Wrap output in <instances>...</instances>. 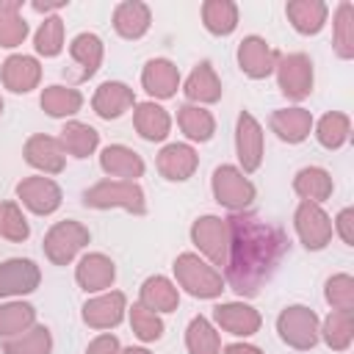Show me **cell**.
I'll use <instances>...</instances> for the list:
<instances>
[{"mask_svg":"<svg viewBox=\"0 0 354 354\" xmlns=\"http://www.w3.org/2000/svg\"><path fill=\"white\" fill-rule=\"evenodd\" d=\"M227 218V263L224 282L241 299H254L277 274L282 257L290 252V238L282 227L266 221L260 213L241 210Z\"/></svg>","mask_w":354,"mask_h":354,"instance_id":"obj_1","label":"cell"},{"mask_svg":"<svg viewBox=\"0 0 354 354\" xmlns=\"http://www.w3.org/2000/svg\"><path fill=\"white\" fill-rule=\"evenodd\" d=\"M171 271L174 285H180L194 299H218L227 290L224 274L196 252H180L171 263Z\"/></svg>","mask_w":354,"mask_h":354,"instance_id":"obj_2","label":"cell"},{"mask_svg":"<svg viewBox=\"0 0 354 354\" xmlns=\"http://www.w3.org/2000/svg\"><path fill=\"white\" fill-rule=\"evenodd\" d=\"M80 202L83 207H91V210H111V207H119V210H127L133 216H144L147 213V194L138 183H130V180H100L94 185H88L83 194H80Z\"/></svg>","mask_w":354,"mask_h":354,"instance_id":"obj_3","label":"cell"},{"mask_svg":"<svg viewBox=\"0 0 354 354\" xmlns=\"http://www.w3.org/2000/svg\"><path fill=\"white\" fill-rule=\"evenodd\" d=\"M318 329H321V318L307 304H288L277 315V335H279V340L285 346L296 348V351L315 348L318 340H321Z\"/></svg>","mask_w":354,"mask_h":354,"instance_id":"obj_4","label":"cell"},{"mask_svg":"<svg viewBox=\"0 0 354 354\" xmlns=\"http://www.w3.org/2000/svg\"><path fill=\"white\" fill-rule=\"evenodd\" d=\"M210 191H213V199L227 207L230 213H241V210H249L254 196H257V188L254 183L232 163H221L213 169V177H210Z\"/></svg>","mask_w":354,"mask_h":354,"instance_id":"obj_5","label":"cell"},{"mask_svg":"<svg viewBox=\"0 0 354 354\" xmlns=\"http://www.w3.org/2000/svg\"><path fill=\"white\" fill-rule=\"evenodd\" d=\"M274 75H277L279 94L288 97L290 102H301L313 94L315 66H313V58L307 53H279Z\"/></svg>","mask_w":354,"mask_h":354,"instance_id":"obj_6","label":"cell"},{"mask_svg":"<svg viewBox=\"0 0 354 354\" xmlns=\"http://www.w3.org/2000/svg\"><path fill=\"white\" fill-rule=\"evenodd\" d=\"M88 241H91V232L86 224H80L75 218H64V221H55L44 232L41 249L53 266H69L88 246Z\"/></svg>","mask_w":354,"mask_h":354,"instance_id":"obj_7","label":"cell"},{"mask_svg":"<svg viewBox=\"0 0 354 354\" xmlns=\"http://www.w3.org/2000/svg\"><path fill=\"white\" fill-rule=\"evenodd\" d=\"M235 155H238V169L243 174H252L263 166L266 133L252 111H241L235 119Z\"/></svg>","mask_w":354,"mask_h":354,"instance_id":"obj_8","label":"cell"},{"mask_svg":"<svg viewBox=\"0 0 354 354\" xmlns=\"http://www.w3.org/2000/svg\"><path fill=\"white\" fill-rule=\"evenodd\" d=\"M293 227H296V235L307 252L326 249L332 243V235H335L332 216L315 202H299V207L293 213Z\"/></svg>","mask_w":354,"mask_h":354,"instance_id":"obj_9","label":"cell"},{"mask_svg":"<svg viewBox=\"0 0 354 354\" xmlns=\"http://www.w3.org/2000/svg\"><path fill=\"white\" fill-rule=\"evenodd\" d=\"M14 194H17L19 205L28 207V210L36 213V216H53V213L61 207V202H64L61 185H58L53 177H47V174L22 177V180L17 183V188H14Z\"/></svg>","mask_w":354,"mask_h":354,"instance_id":"obj_10","label":"cell"},{"mask_svg":"<svg viewBox=\"0 0 354 354\" xmlns=\"http://www.w3.org/2000/svg\"><path fill=\"white\" fill-rule=\"evenodd\" d=\"M191 243L196 246V254H202L210 266L227 263V218L205 213L191 224Z\"/></svg>","mask_w":354,"mask_h":354,"instance_id":"obj_11","label":"cell"},{"mask_svg":"<svg viewBox=\"0 0 354 354\" xmlns=\"http://www.w3.org/2000/svg\"><path fill=\"white\" fill-rule=\"evenodd\" d=\"M277 58H279V50H274L268 44V39L257 36V33H249L238 41V50H235V61H238V69L252 77V80H266L268 75H274V66H277Z\"/></svg>","mask_w":354,"mask_h":354,"instance_id":"obj_12","label":"cell"},{"mask_svg":"<svg viewBox=\"0 0 354 354\" xmlns=\"http://www.w3.org/2000/svg\"><path fill=\"white\" fill-rule=\"evenodd\" d=\"M127 315V296L122 290H102L83 301L80 318L88 329H113Z\"/></svg>","mask_w":354,"mask_h":354,"instance_id":"obj_13","label":"cell"},{"mask_svg":"<svg viewBox=\"0 0 354 354\" xmlns=\"http://www.w3.org/2000/svg\"><path fill=\"white\" fill-rule=\"evenodd\" d=\"M213 326L221 332H230L235 337H252L263 326L260 310H254L249 301L235 299V301H218L213 307Z\"/></svg>","mask_w":354,"mask_h":354,"instance_id":"obj_14","label":"cell"},{"mask_svg":"<svg viewBox=\"0 0 354 354\" xmlns=\"http://www.w3.org/2000/svg\"><path fill=\"white\" fill-rule=\"evenodd\" d=\"M41 285V268L30 257H8L0 263V299H22Z\"/></svg>","mask_w":354,"mask_h":354,"instance_id":"obj_15","label":"cell"},{"mask_svg":"<svg viewBox=\"0 0 354 354\" xmlns=\"http://www.w3.org/2000/svg\"><path fill=\"white\" fill-rule=\"evenodd\" d=\"M22 158L39 174H61L66 166V152L58 136H47V133H33L22 147Z\"/></svg>","mask_w":354,"mask_h":354,"instance_id":"obj_16","label":"cell"},{"mask_svg":"<svg viewBox=\"0 0 354 354\" xmlns=\"http://www.w3.org/2000/svg\"><path fill=\"white\" fill-rule=\"evenodd\" d=\"M155 166L163 180L169 183H185L199 169V152L185 141H171L155 155Z\"/></svg>","mask_w":354,"mask_h":354,"instance_id":"obj_17","label":"cell"},{"mask_svg":"<svg viewBox=\"0 0 354 354\" xmlns=\"http://www.w3.org/2000/svg\"><path fill=\"white\" fill-rule=\"evenodd\" d=\"M75 282L86 293L111 290L116 282V263L102 252H86L75 266Z\"/></svg>","mask_w":354,"mask_h":354,"instance_id":"obj_18","label":"cell"},{"mask_svg":"<svg viewBox=\"0 0 354 354\" xmlns=\"http://www.w3.org/2000/svg\"><path fill=\"white\" fill-rule=\"evenodd\" d=\"M0 83L11 94H28V91L39 88V83H41V64H39V58L36 55H25V53L8 55L3 61V66H0Z\"/></svg>","mask_w":354,"mask_h":354,"instance_id":"obj_19","label":"cell"},{"mask_svg":"<svg viewBox=\"0 0 354 354\" xmlns=\"http://www.w3.org/2000/svg\"><path fill=\"white\" fill-rule=\"evenodd\" d=\"M183 86L180 69L169 58H149L141 69V88L152 100H171Z\"/></svg>","mask_w":354,"mask_h":354,"instance_id":"obj_20","label":"cell"},{"mask_svg":"<svg viewBox=\"0 0 354 354\" xmlns=\"http://www.w3.org/2000/svg\"><path fill=\"white\" fill-rule=\"evenodd\" d=\"M100 169L111 180L138 183V177H144V171H147V163H144V158L133 147H127V144H108L100 152Z\"/></svg>","mask_w":354,"mask_h":354,"instance_id":"obj_21","label":"cell"},{"mask_svg":"<svg viewBox=\"0 0 354 354\" xmlns=\"http://www.w3.org/2000/svg\"><path fill=\"white\" fill-rule=\"evenodd\" d=\"M130 108H136V91L122 80H102L91 94V111L100 119H119Z\"/></svg>","mask_w":354,"mask_h":354,"instance_id":"obj_22","label":"cell"},{"mask_svg":"<svg viewBox=\"0 0 354 354\" xmlns=\"http://www.w3.org/2000/svg\"><path fill=\"white\" fill-rule=\"evenodd\" d=\"M313 122H315L313 113H310L307 108H301V105L277 108V111H271V116H268L271 133H274L279 141H285V144H301V141H307L310 133H313Z\"/></svg>","mask_w":354,"mask_h":354,"instance_id":"obj_23","label":"cell"},{"mask_svg":"<svg viewBox=\"0 0 354 354\" xmlns=\"http://www.w3.org/2000/svg\"><path fill=\"white\" fill-rule=\"evenodd\" d=\"M183 94H185L188 102L202 105V108L221 100L224 86H221V77L216 75V69H213L210 61H199V64L188 72V77H185V83H183Z\"/></svg>","mask_w":354,"mask_h":354,"instance_id":"obj_24","label":"cell"},{"mask_svg":"<svg viewBox=\"0 0 354 354\" xmlns=\"http://www.w3.org/2000/svg\"><path fill=\"white\" fill-rule=\"evenodd\" d=\"M133 127L136 133L144 138V141H166L169 133H171V113L155 102V100H144V102H136L133 108Z\"/></svg>","mask_w":354,"mask_h":354,"instance_id":"obj_25","label":"cell"},{"mask_svg":"<svg viewBox=\"0 0 354 354\" xmlns=\"http://www.w3.org/2000/svg\"><path fill=\"white\" fill-rule=\"evenodd\" d=\"M152 25V8L144 0H122L113 8V30L116 36L136 41L141 36H147Z\"/></svg>","mask_w":354,"mask_h":354,"instance_id":"obj_26","label":"cell"},{"mask_svg":"<svg viewBox=\"0 0 354 354\" xmlns=\"http://www.w3.org/2000/svg\"><path fill=\"white\" fill-rule=\"evenodd\" d=\"M285 17L290 28L301 36H315L324 30L329 19V6L324 0H288L285 3Z\"/></svg>","mask_w":354,"mask_h":354,"instance_id":"obj_27","label":"cell"},{"mask_svg":"<svg viewBox=\"0 0 354 354\" xmlns=\"http://www.w3.org/2000/svg\"><path fill=\"white\" fill-rule=\"evenodd\" d=\"M138 301H141L147 310L158 313V315L174 313V310L180 307V288L174 285V279H169V277H163V274H152V277H147V279L141 282V288H138Z\"/></svg>","mask_w":354,"mask_h":354,"instance_id":"obj_28","label":"cell"},{"mask_svg":"<svg viewBox=\"0 0 354 354\" xmlns=\"http://www.w3.org/2000/svg\"><path fill=\"white\" fill-rule=\"evenodd\" d=\"M69 55H72V61L80 66L77 80L83 83V80L94 77V75H97V69L102 66V58H105V44H102V39H100L97 33L83 30V33H77V36L69 41Z\"/></svg>","mask_w":354,"mask_h":354,"instance_id":"obj_29","label":"cell"},{"mask_svg":"<svg viewBox=\"0 0 354 354\" xmlns=\"http://www.w3.org/2000/svg\"><path fill=\"white\" fill-rule=\"evenodd\" d=\"M58 141L64 147V152L69 158H77V160H86L88 155L97 152L100 147V133L86 124V122H77V119H69L64 122V127L58 130Z\"/></svg>","mask_w":354,"mask_h":354,"instance_id":"obj_30","label":"cell"},{"mask_svg":"<svg viewBox=\"0 0 354 354\" xmlns=\"http://www.w3.org/2000/svg\"><path fill=\"white\" fill-rule=\"evenodd\" d=\"M293 191L301 196V202H326L335 191V180L324 166H304L293 174Z\"/></svg>","mask_w":354,"mask_h":354,"instance_id":"obj_31","label":"cell"},{"mask_svg":"<svg viewBox=\"0 0 354 354\" xmlns=\"http://www.w3.org/2000/svg\"><path fill=\"white\" fill-rule=\"evenodd\" d=\"M83 94L72 86H64V83H53V86H44L41 94H39V105L47 116L53 119H69L75 116L80 108H83Z\"/></svg>","mask_w":354,"mask_h":354,"instance_id":"obj_32","label":"cell"},{"mask_svg":"<svg viewBox=\"0 0 354 354\" xmlns=\"http://www.w3.org/2000/svg\"><path fill=\"white\" fill-rule=\"evenodd\" d=\"M177 127L183 130V136L191 141V144H205L213 138L216 133V116L202 108V105H194V102H183L177 108Z\"/></svg>","mask_w":354,"mask_h":354,"instance_id":"obj_33","label":"cell"},{"mask_svg":"<svg viewBox=\"0 0 354 354\" xmlns=\"http://www.w3.org/2000/svg\"><path fill=\"white\" fill-rule=\"evenodd\" d=\"M313 136L324 149L335 152L351 138V116L343 111H326L318 122H313Z\"/></svg>","mask_w":354,"mask_h":354,"instance_id":"obj_34","label":"cell"},{"mask_svg":"<svg viewBox=\"0 0 354 354\" xmlns=\"http://www.w3.org/2000/svg\"><path fill=\"white\" fill-rule=\"evenodd\" d=\"M332 50L340 61L354 58V3L340 0L332 14Z\"/></svg>","mask_w":354,"mask_h":354,"instance_id":"obj_35","label":"cell"},{"mask_svg":"<svg viewBox=\"0 0 354 354\" xmlns=\"http://www.w3.org/2000/svg\"><path fill=\"white\" fill-rule=\"evenodd\" d=\"M318 335L332 351H348L354 340V310H332L321 321Z\"/></svg>","mask_w":354,"mask_h":354,"instance_id":"obj_36","label":"cell"},{"mask_svg":"<svg viewBox=\"0 0 354 354\" xmlns=\"http://www.w3.org/2000/svg\"><path fill=\"white\" fill-rule=\"evenodd\" d=\"M241 11L232 0H205L202 3V25L213 36H230L238 28Z\"/></svg>","mask_w":354,"mask_h":354,"instance_id":"obj_37","label":"cell"},{"mask_svg":"<svg viewBox=\"0 0 354 354\" xmlns=\"http://www.w3.org/2000/svg\"><path fill=\"white\" fill-rule=\"evenodd\" d=\"M33 324H36V307L30 301L8 299L0 304V337L3 340L28 332Z\"/></svg>","mask_w":354,"mask_h":354,"instance_id":"obj_38","label":"cell"},{"mask_svg":"<svg viewBox=\"0 0 354 354\" xmlns=\"http://www.w3.org/2000/svg\"><path fill=\"white\" fill-rule=\"evenodd\" d=\"M185 348L188 354H221V335L210 318L194 315L185 326Z\"/></svg>","mask_w":354,"mask_h":354,"instance_id":"obj_39","label":"cell"},{"mask_svg":"<svg viewBox=\"0 0 354 354\" xmlns=\"http://www.w3.org/2000/svg\"><path fill=\"white\" fill-rule=\"evenodd\" d=\"M3 354H53V332L44 324H33L28 332L3 340Z\"/></svg>","mask_w":354,"mask_h":354,"instance_id":"obj_40","label":"cell"},{"mask_svg":"<svg viewBox=\"0 0 354 354\" xmlns=\"http://www.w3.org/2000/svg\"><path fill=\"white\" fill-rule=\"evenodd\" d=\"M127 318H130V329H133V335H136L141 343H155V340H160L163 332H166L163 318H160L158 313L147 310L141 301L127 304Z\"/></svg>","mask_w":354,"mask_h":354,"instance_id":"obj_41","label":"cell"},{"mask_svg":"<svg viewBox=\"0 0 354 354\" xmlns=\"http://www.w3.org/2000/svg\"><path fill=\"white\" fill-rule=\"evenodd\" d=\"M64 19L58 14L53 17H44L41 25L36 28L33 33V50L41 55V58H55L64 53Z\"/></svg>","mask_w":354,"mask_h":354,"instance_id":"obj_42","label":"cell"},{"mask_svg":"<svg viewBox=\"0 0 354 354\" xmlns=\"http://www.w3.org/2000/svg\"><path fill=\"white\" fill-rule=\"evenodd\" d=\"M0 235L11 243H22L30 238V224L28 216L22 213V205L17 199L0 202Z\"/></svg>","mask_w":354,"mask_h":354,"instance_id":"obj_43","label":"cell"},{"mask_svg":"<svg viewBox=\"0 0 354 354\" xmlns=\"http://www.w3.org/2000/svg\"><path fill=\"white\" fill-rule=\"evenodd\" d=\"M324 299L332 310H354V277L332 274L324 282Z\"/></svg>","mask_w":354,"mask_h":354,"instance_id":"obj_44","label":"cell"},{"mask_svg":"<svg viewBox=\"0 0 354 354\" xmlns=\"http://www.w3.org/2000/svg\"><path fill=\"white\" fill-rule=\"evenodd\" d=\"M30 28L28 19L22 17V11H11V14H0V47L3 50H14L28 39Z\"/></svg>","mask_w":354,"mask_h":354,"instance_id":"obj_45","label":"cell"},{"mask_svg":"<svg viewBox=\"0 0 354 354\" xmlns=\"http://www.w3.org/2000/svg\"><path fill=\"white\" fill-rule=\"evenodd\" d=\"M332 230L340 235V241L346 246H354V207H343L335 218H332Z\"/></svg>","mask_w":354,"mask_h":354,"instance_id":"obj_46","label":"cell"},{"mask_svg":"<svg viewBox=\"0 0 354 354\" xmlns=\"http://www.w3.org/2000/svg\"><path fill=\"white\" fill-rule=\"evenodd\" d=\"M119 351H122V343L113 332H102L86 346V354H119Z\"/></svg>","mask_w":354,"mask_h":354,"instance_id":"obj_47","label":"cell"},{"mask_svg":"<svg viewBox=\"0 0 354 354\" xmlns=\"http://www.w3.org/2000/svg\"><path fill=\"white\" fill-rule=\"evenodd\" d=\"M69 6V0H33L30 3V8L36 11V14H44V17H53L55 11H61V8H66Z\"/></svg>","mask_w":354,"mask_h":354,"instance_id":"obj_48","label":"cell"},{"mask_svg":"<svg viewBox=\"0 0 354 354\" xmlns=\"http://www.w3.org/2000/svg\"><path fill=\"white\" fill-rule=\"evenodd\" d=\"M221 354H263V348L254 343H246V340H235V343L221 346Z\"/></svg>","mask_w":354,"mask_h":354,"instance_id":"obj_49","label":"cell"},{"mask_svg":"<svg viewBox=\"0 0 354 354\" xmlns=\"http://www.w3.org/2000/svg\"><path fill=\"white\" fill-rule=\"evenodd\" d=\"M11 11H22V0H0V14H11Z\"/></svg>","mask_w":354,"mask_h":354,"instance_id":"obj_50","label":"cell"},{"mask_svg":"<svg viewBox=\"0 0 354 354\" xmlns=\"http://www.w3.org/2000/svg\"><path fill=\"white\" fill-rule=\"evenodd\" d=\"M119 354H152V351L144 348V346H127V348H122Z\"/></svg>","mask_w":354,"mask_h":354,"instance_id":"obj_51","label":"cell"},{"mask_svg":"<svg viewBox=\"0 0 354 354\" xmlns=\"http://www.w3.org/2000/svg\"><path fill=\"white\" fill-rule=\"evenodd\" d=\"M3 108H6V102H3V97H0V116H3Z\"/></svg>","mask_w":354,"mask_h":354,"instance_id":"obj_52","label":"cell"}]
</instances>
